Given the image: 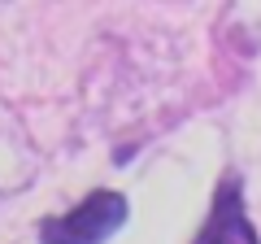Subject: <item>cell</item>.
I'll list each match as a JSON object with an SVG mask.
<instances>
[{
    "label": "cell",
    "mask_w": 261,
    "mask_h": 244,
    "mask_svg": "<svg viewBox=\"0 0 261 244\" xmlns=\"http://www.w3.org/2000/svg\"><path fill=\"white\" fill-rule=\"evenodd\" d=\"M196 244H257V227L248 218L244 183L235 170L214 188V201H209V214H205V227H200Z\"/></svg>",
    "instance_id": "cell-2"
},
{
    "label": "cell",
    "mask_w": 261,
    "mask_h": 244,
    "mask_svg": "<svg viewBox=\"0 0 261 244\" xmlns=\"http://www.w3.org/2000/svg\"><path fill=\"white\" fill-rule=\"evenodd\" d=\"M130 218V205L122 192H92L83 197L70 214H57V218H44L39 223V240L44 244H105L118 227H126Z\"/></svg>",
    "instance_id": "cell-1"
}]
</instances>
